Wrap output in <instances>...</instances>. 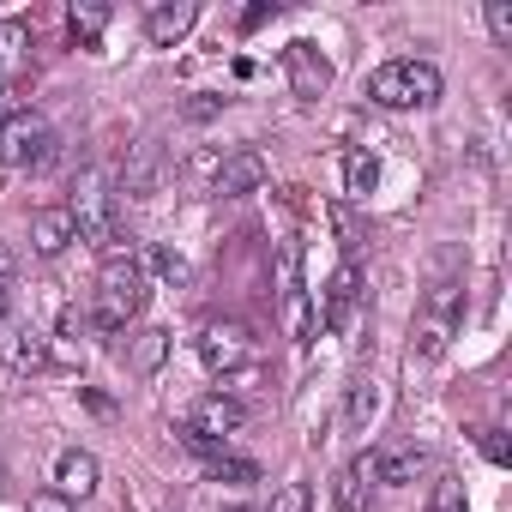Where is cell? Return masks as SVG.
Instances as JSON below:
<instances>
[{"label": "cell", "instance_id": "1", "mask_svg": "<svg viewBox=\"0 0 512 512\" xmlns=\"http://www.w3.org/2000/svg\"><path fill=\"white\" fill-rule=\"evenodd\" d=\"M145 266L139 260H109L103 266V278H97V332H121V326H133L139 314H145Z\"/></svg>", "mask_w": 512, "mask_h": 512}, {"label": "cell", "instance_id": "35", "mask_svg": "<svg viewBox=\"0 0 512 512\" xmlns=\"http://www.w3.org/2000/svg\"><path fill=\"white\" fill-rule=\"evenodd\" d=\"M7 115H13V103H7V91H0V121H7Z\"/></svg>", "mask_w": 512, "mask_h": 512}, {"label": "cell", "instance_id": "9", "mask_svg": "<svg viewBox=\"0 0 512 512\" xmlns=\"http://www.w3.org/2000/svg\"><path fill=\"white\" fill-rule=\"evenodd\" d=\"M260 181H266V157L260 151H229L217 163V175H211V193L217 199H241V193H253Z\"/></svg>", "mask_w": 512, "mask_h": 512}, {"label": "cell", "instance_id": "12", "mask_svg": "<svg viewBox=\"0 0 512 512\" xmlns=\"http://www.w3.org/2000/svg\"><path fill=\"white\" fill-rule=\"evenodd\" d=\"M73 241H79V223H73V211H67V205H49V211H37V217H31V247L43 253V260L67 253Z\"/></svg>", "mask_w": 512, "mask_h": 512}, {"label": "cell", "instance_id": "11", "mask_svg": "<svg viewBox=\"0 0 512 512\" xmlns=\"http://www.w3.org/2000/svg\"><path fill=\"white\" fill-rule=\"evenodd\" d=\"M193 25H199V7H193V0H169V7H151V13H145V43L175 49Z\"/></svg>", "mask_w": 512, "mask_h": 512}, {"label": "cell", "instance_id": "24", "mask_svg": "<svg viewBox=\"0 0 512 512\" xmlns=\"http://www.w3.org/2000/svg\"><path fill=\"white\" fill-rule=\"evenodd\" d=\"M266 512H314V488H308V482H284Z\"/></svg>", "mask_w": 512, "mask_h": 512}, {"label": "cell", "instance_id": "3", "mask_svg": "<svg viewBox=\"0 0 512 512\" xmlns=\"http://www.w3.org/2000/svg\"><path fill=\"white\" fill-rule=\"evenodd\" d=\"M253 356H260V338H253L247 320H205L199 326V362L211 374H223V380L229 374H247Z\"/></svg>", "mask_w": 512, "mask_h": 512}, {"label": "cell", "instance_id": "10", "mask_svg": "<svg viewBox=\"0 0 512 512\" xmlns=\"http://www.w3.org/2000/svg\"><path fill=\"white\" fill-rule=\"evenodd\" d=\"M278 272H284V326H290V338H314V314H308V296H302V272H296V247H284L278 253Z\"/></svg>", "mask_w": 512, "mask_h": 512}, {"label": "cell", "instance_id": "19", "mask_svg": "<svg viewBox=\"0 0 512 512\" xmlns=\"http://www.w3.org/2000/svg\"><path fill=\"white\" fill-rule=\"evenodd\" d=\"M163 356H169V332H163V326H145V332H133V344H127V362H133V374H157V368H163Z\"/></svg>", "mask_w": 512, "mask_h": 512}, {"label": "cell", "instance_id": "31", "mask_svg": "<svg viewBox=\"0 0 512 512\" xmlns=\"http://www.w3.org/2000/svg\"><path fill=\"white\" fill-rule=\"evenodd\" d=\"M85 326H91V320H85V314H79V308H67V314H61V332H67V338H79V332H85Z\"/></svg>", "mask_w": 512, "mask_h": 512}, {"label": "cell", "instance_id": "7", "mask_svg": "<svg viewBox=\"0 0 512 512\" xmlns=\"http://www.w3.org/2000/svg\"><path fill=\"white\" fill-rule=\"evenodd\" d=\"M241 422H247V404H241V398H229V392H199V398L187 404V428H193V434H205V440H217V446H223Z\"/></svg>", "mask_w": 512, "mask_h": 512}, {"label": "cell", "instance_id": "6", "mask_svg": "<svg viewBox=\"0 0 512 512\" xmlns=\"http://www.w3.org/2000/svg\"><path fill=\"white\" fill-rule=\"evenodd\" d=\"M163 181H169V151H163V139H139L133 157H127V169H121V193H127V199H157Z\"/></svg>", "mask_w": 512, "mask_h": 512}, {"label": "cell", "instance_id": "16", "mask_svg": "<svg viewBox=\"0 0 512 512\" xmlns=\"http://www.w3.org/2000/svg\"><path fill=\"white\" fill-rule=\"evenodd\" d=\"M422 452L416 446H392V452H374L368 458V470H374V482H392V488H404V482H416L422 476Z\"/></svg>", "mask_w": 512, "mask_h": 512}, {"label": "cell", "instance_id": "26", "mask_svg": "<svg viewBox=\"0 0 512 512\" xmlns=\"http://www.w3.org/2000/svg\"><path fill=\"white\" fill-rule=\"evenodd\" d=\"M428 512H470V506H464V482H458V476H440V482H434Z\"/></svg>", "mask_w": 512, "mask_h": 512}, {"label": "cell", "instance_id": "22", "mask_svg": "<svg viewBox=\"0 0 512 512\" xmlns=\"http://www.w3.org/2000/svg\"><path fill=\"white\" fill-rule=\"evenodd\" d=\"M205 470H211L217 482H260V464H253V458H235V452H211Z\"/></svg>", "mask_w": 512, "mask_h": 512}, {"label": "cell", "instance_id": "25", "mask_svg": "<svg viewBox=\"0 0 512 512\" xmlns=\"http://www.w3.org/2000/svg\"><path fill=\"white\" fill-rule=\"evenodd\" d=\"M145 266H151L157 278H175V284L187 278V260H181L175 247H145Z\"/></svg>", "mask_w": 512, "mask_h": 512}, {"label": "cell", "instance_id": "17", "mask_svg": "<svg viewBox=\"0 0 512 512\" xmlns=\"http://www.w3.org/2000/svg\"><path fill=\"white\" fill-rule=\"evenodd\" d=\"M368 482H374L368 458H350V464L338 470V482H332V500H338V512H368Z\"/></svg>", "mask_w": 512, "mask_h": 512}, {"label": "cell", "instance_id": "33", "mask_svg": "<svg viewBox=\"0 0 512 512\" xmlns=\"http://www.w3.org/2000/svg\"><path fill=\"white\" fill-rule=\"evenodd\" d=\"M7 278H13V253H7V247H0V284H7Z\"/></svg>", "mask_w": 512, "mask_h": 512}, {"label": "cell", "instance_id": "37", "mask_svg": "<svg viewBox=\"0 0 512 512\" xmlns=\"http://www.w3.org/2000/svg\"><path fill=\"white\" fill-rule=\"evenodd\" d=\"M0 476H7V470H0Z\"/></svg>", "mask_w": 512, "mask_h": 512}, {"label": "cell", "instance_id": "8", "mask_svg": "<svg viewBox=\"0 0 512 512\" xmlns=\"http://www.w3.org/2000/svg\"><path fill=\"white\" fill-rule=\"evenodd\" d=\"M356 308H362V272H356V266L344 260V266L332 272V284L320 290V314H314V320H320L326 332H350Z\"/></svg>", "mask_w": 512, "mask_h": 512}, {"label": "cell", "instance_id": "32", "mask_svg": "<svg viewBox=\"0 0 512 512\" xmlns=\"http://www.w3.org/2000/svg\"><path fill=\"white\" fill-rule=\"evenodd\" d=\"M272 13H278V7H247V19H241V31H260V25H266Z\"/></svg>", "mask_w": 512, "mask_h": 512}, {"label": "cell", "instance_id": "2", "mask_svg": "<svg viewBox=\"0 0 512 512\" xmlns=\"http://www.w3.org/2000/svg\"><path fill=\"white\" fill-rule=\"evenodd\" d=\"M368 97L380 109H428L440 97V67L434 61H386L368 73Z\"/></svg>", "mask_w": 512, "mask_h": 512}, {"label": "cell", "instance_id": "34", "mask_svg": "<svg viewBox=\"0 0 512 512\" xmlns=\"http://www.w3.org/2000/svg\"><path fill=\"white\" fill-rule=\"evenodd\" d=\"M0 326H7V284H0Z\"/></svg>", "mask_w": 512, "mask_h": 512}, {"label": "cell", "instance_id": "4", "mask_svg": "<svg viewBox=\"0 0 512 512\" xmlns=\"http://www.w3.org/2000/svg\"><path fill=\"white\" fill-rule=\"evenodd\" d=\"M0 163L7 169H55V139L31 109L0 121Z\"/></svg>", "mask_w": 512, "mask_h": 512}, {"label": "cell", "instance_id": "21", "mask_svg": "<svg viewBox=\"0 0 512 512\" xmlns=\"http://www.w3.org/2000/svg\"><path fill=\"white\" fill-rule=\"evenodd\" d=\"M374 410H380V386H374V380H356V386H350V404H344V422H350V428H368Z\"/></svg>", "mask_w": 512, "mask_h": 512}, {"label": "cell", "instance_id": "23", "mask_svg": "<svg viewBox=\"0 0 512 512\" xmlns=\"http://www.w3.org/2000/svg\"><path fill=\"white\" fill-rule=\"evenodd\" d=\"M67 25H73V37H79V43L91 49V43L103 37V25H109V7H97V0H85V7H73V13H67Z\"/></svg>", "mask_w": 512, "mask_h": 512}, {"label": "cell", "instance_id": "15", "mask_svg": "<svg viewBox=\"0 0 512 512\" xmlns=\"http://www.w3.org/2000/svg\"><path fill=\"white\" fill-rule=\"evenodd\" d=\"M7 362H13L19 374H43V368H49V338H43L37 326H13V332H7Z\"/></svg>", "mask_w": 512, "mask_h": 512}, {"label": "cell", "instance_id": "36", "mask_svg": "<svg viewBox=\"0 0 512 512\" xmlns=\"http://www.w3.org/2000/svg\"><path fill=\"white\" fill-rule=\"evenodd\" d=\"M235 512H253V506H235Z\"/></svg>", "mask_w": 512, "mask_h": 512}, {"label": "cell", "instance_id": "20", "mask_svg": "<svg viewBox=\"0 0 512 512\" xmlns=\"http://www.w3.org/2000/svg\"><path fill=\"white\" fill-rule=\"evenodd\" d=\"M374 187H380V163L368 151H350L344 157V199H368Z\"/></svg>", "mask_w": 512, "mask_h": 512}, {"label": "cell", "instance_id": "28", "mask_svg": "<svg viewBox=\"0 0 512 512\" xmlns=\"http://www.w3.org/2000/svg\"><path fill=\"white\" fill-rule=\"evenodd\" d=\"M332 223H338L344 247H362V223H356V211H350V205H332Z\"/></svg>", "mask_w": 512, "mask_h": 512}, {"label": "cell", "instance_id": "13", "mask_svg": "<svg viewBox=\"0 0 512 512\" xmlns=\"http://www.w3.org/2000/svg\"><path fill=\"white\" fill-rule=\"evenodd\" d=\"M284 67H290L296 97H320V91L332 85V67H326V55H320L314 43H290V49H284Z\"/></svg>", "mask_w": 512, "mask_h": 512}, {"label": "cell", "instance_id": "29", "mask_svg": "<svg viewBox=\"0 0 512 512\" xmlns=\"http://www.w3.org/2000/svg\"><path fill=\"white\" fill-rule=\"evenodd\" d=\"M482 452H488L494 464H506V458H512V452H506V434H500V428H482Z\"/></svg>", "mask_w": 512, "mask_h": 512}, {"label": "cell", "instance_id": "5", "mask_svg": "<svg viewBox=\"0 0 512 512\" xmlns=\"http://www.w3.org/2000/svg\"><path fill=\"white\" fill-rule=\"evenodd\" d=\"M452 326H458V284H434V296H428V308H422V320H416L410 356H416V362H434V356L452 344Z\"/></svg>", "mask_w": 512, "mask_h": 512}, {"label": "cell", "instance_id": "18", "mask_svg": "<svg viewBox=\"0 0 512 512\" xmlns=\"http://www.w3.org/2000/svg\"><path fill=\"white\" fill-rule=\"evenodd\" d=\"M25 61H31V31L19 19H7V25H0V91L25 73Z\"/></svg>", "mask_w": 512, "mask_h": 512}, {"label": "cell", "instance_id": "27", "mask_svg": "<svg viewBox=\"0 0 512 512\" xmlns=\"http://www.w3.org/2000/svg\"><path fill=\"white\" fill-rule=\"evenodd\" d=\"M482 19H488V37H494L500 49H512V7H506V0H488Z\"/></svg>", "mask_w": 512, "mask_h": 512}, {"label": "cell", "instance_id": "30", "mask_svg": "<svg viewBox=\"0 0 512 512\" xmlns=\"http://www.w3.org/2000/svg\"><path fill=\"white\" fill-rule=\"evenodd\" d=\"M31 512H73V500H67V494H37Z\"/></svg>", "mask_w": 512, "mask_h": 512}, {"label": "cell", "instance_id": "14", "mask_svg": "<svg viewBox=\"0 0 512 512\" xmlns=\"http://www.w3.org/2000/svg\"><path fill=\"white\" fill-rule=\"evenodd\" d=\"M97 476H103V470H97V458H91V452H79V446L55 458V494H67V500L97 494Z\"/></svg>", "mask_w": 512, "mask_h": 512}]
</instances>
